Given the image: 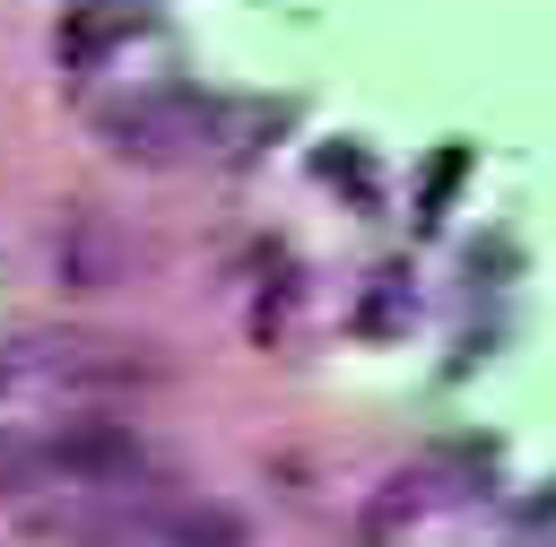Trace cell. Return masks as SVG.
Masks as SVG:
<instances>
[{
  "label": "cell",
  "mask_w": 556,
  "mask_h": 547,
  "mask_svg": "<svg viewBox=\"0 0 556 547\" xmlns=\"http://www.w3.org/2000/svg\"><path fill=\"white\" fill-rule=\"evenodd\" d=\"M52 260H61V278H70V287H113V278L130 269V243H122L104 217H87V208H78V217L61 226V252H52Z\"/></svg>",
  "instance_id": "obj_3"
},
{
  "label": "cell",
  "mask_w": 556,
  "mask_h": 547,
  "mask_svg": "<svg viewBox=\"0 0 556 547\" xmlns=\"http://www.w3.org/2000/svg\"><path fill=\"white\" fill-rule=\"evenodd\" d=\"M96 139L113 156H130V165H174V156L226 139V104H208L191 87H139L130 104H104L96 113Z\"/></svg>",
  "instance_id": "obj_1"
},
{
  "label": "cell",
  "mask_w": 556,
  "mask_h": 547,
  "mask_svg": "<svg viewBox=\"0 0 556 547\" xmlns=\"http://www.w3.org/2000/svg\"><path fill=\"white\" fill-rule=\"evenodd\" d=\"M139 538L148 547H252V521L200 486H139Z\"/></svg>",
  "instance_id": "obj_2"
},
{
  "label": "cell",
  "mask_w": 556,
  "mask_h": 547,
  "mask_svg": "<svg viewBox=\"0 0 556 547\" xmlns=\"http://www.w3.org/2000/svg\"><path fill=\"white\" fill-rule=\"evenodd\" d=\"M460 174H469V148H443V156L426 165V217H443V200H452Z\"/></svg>",
  "instance_id": "obj_6"
},
{
  "label": "cell",
  "mask_w": 556,
  "mask_h": 547,
  "mask_svg": "<svg viewBox=\"0 0 556 547\" xmlns=\"http://www.w3.org/2000/svg\"><path fill=\"white\" fill-rule=\"evenodd\" d=\"M122 35H130V0H70V17H61V35H52V52H61V69H96Z\"/></svg>",
  "instance_id": "obj_4"
},
{
  "label": "cell",
  "mask_w": 556,
  "mask_h": 547,
  "mask_svg": "<svg viewBox=\"0 0 556 547\" xmlns=\"http://www.w3.org/2000/svg\"><path fill=\"white\" fill-rule=\"evenodd\" d=\"M400 521H417V478H391V486L374 495V512H365V530H356V538H365V547H382Z\"/></svg>",
  "instance_id": "obj_5"
},
{
  "label": "cell",
  "mask_w": 556,
  "mask_h": 547,
  "mask_svg": "<svg viewBox=\"0 0 556 547\" xmlns=\"http://www.w3.org/2000/svg\"><path fill=\"white\" fill-rule=\"evenodd\" d=\"M374 278H382V287H374V295H365V313H356V321H365V330H382V321H391V313H400V287H408V278H400V269H374Z\"/></svg>",
  "instance_id": "obj_7"
}]
</instances>
